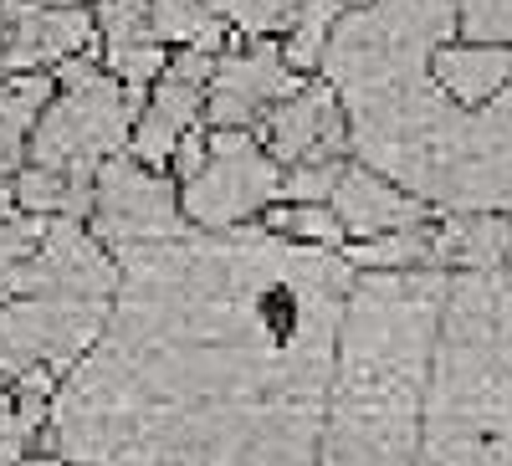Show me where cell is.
I'll list each match as a JSON object with an SVG mask.
<instances>
[{"label": "cell", "instance_id": "7", "mask_svg": "<svg viewBox=\"0 0 512 466\" xmlns=\"http://www.w3.org/2000/svg\"><path fill=\"white\" fill-rule=\"evenodd\" d=\"M185 205L175 200V185L134 154H113L98 180H93V231L118 246H154V241H175L185 236Z\"/></svg>", "mask_w": 512, "mask_h": 466}, {"label": "cell", "instance_id": "19", "mask_svg": "<svg viewBox=\"0 0 512 466\" xmlns=\"http://www.w3.org/2000/svg\"><path fill=\"white\" fill-rule=\"evenodd\" d=\"M149 21L159 31V41L169 47V41H180V47H205L221 57V16L205 6V0H149Z\"/></svg>", "mask_w": 512, "mask_h": 466}, {"label": "cell", "instance_id": "30", "mask_svg": "<svg viewBox=\"0 0 512 466\" xmlns=\"http://www.w3.org/2000/svg\"><path fill=\"white\" fill-rule=\"evenodd\" d=\"M507 262H512V257H507Z\"/></svg>", "mask_w": 512, "mask_h": 466}, {"label": "cell", "instance_id": "20", "mask_svg": "<svg viewBox=\"0 0 512 466\" xmlns=\"http://www.w3.org/2000/svg\"><path fill=\"white\" fill-rule=\"evenodd\" d=\"M344 6L349 0H303L287 26V62L297 72H308V67H323V52H328V41L338 31V21H344Z\"/></svg>", "mask_w": 512, "mask_h": 466}, {"label": "cell", "instance_id": "13", "mask_svg": "<svg viewBox=\"0 0 512 466\" xmlns=\"http://www.w3.org/2000/svg\"><path fill=\"white\" fill-rule=\"evenodd\" d=\"M98 41L103 67L128 88L164 77V41L149 21V0H98Z\"/></svg>", "mask_w": 512, "mask_h": 466}, {"label": "cell", "instance_id": "29", "mask_svg": "<svg viewBox=\"0 0 512 466\" xmlns=\"http://www.w3.org/2000/svg\"><path fill=\"white\" fill-rule=\"evenodd\" d=\"M349 6H369V0H349Z\"/></svg>", "mask_w": 512, "mask_h": 466}, {"label": "cell", "instance_id": "12", "mask_svg": "<svg viewBox=\"0 0 512 466\" xmlns=\"http://www.w3.org/2000/svg\"><path fill=\"white\" fill-rule=\"evenodd\" d=\"M328 205L338 210V221H344V231L354 241L390 236V231H405V226H425V216H431V205L420 195H410L405 185H395L390 175H379L369 164L349 169Z\"/></svg>", "mask_w": 512, "mask_h": 466}, {"label": "cell", "instance_id": "1", "mask_svg": "<svg viewBox=\"0 0 512 466\" xmlns=\"http://www.w3.org/2000/svg\"><path fill=\"white\" fill-rule=\"evenodd\" d=\"M451 277L441 267L354 282L323 431V466H420L425 390Z\"/></svg>", "mask_w": 512, "mask_h": 466}, {"label": "cell", "instance_id": "24", "mask_svg": "<svg viewBox=\"0 0 512 466\" xmlns=\"http://www.w3.org/2000/svg\"><path fill=\"white\" fill-rule=\"evenodd\" d=\"M67 195H72V180L57 175V169H47V164H31V169L16 175V205L31 210V216H62Z\"/></svg>", "mask_w": 512, "mask_h": 466}, {"label": "cell", "instance_id": "25", "mask_svg": "<svg viewBox=\"0 0 512 466\" xmlns=\"http://www.w3.org/2000/svg\"><path fill=\"white\" fill-rule=\"evenodd\" d=\"M466 41H502L512 47V0H456Z\"/></svg>", "mask_w": 512, "mask_h": 466}, {"label": "cell", "instance_id": "8", "mask_svg": "<svg viewBox=\"0 0 512 466\" xmlns=\"http://www.w3.org/2000/svg\"><path fill=\"white\" fill-rule=\"evenodd\" d=\"M98 36L88 6H41V0H0V72H47L82 57Z\"/></svg>", "mask_w": 512, "mask_h": 466}, {"label": "cell", "instance_id": "17", "mask_svg": "<svg viewBox=\"0 0 512 466\" xmlns=\"http://www.w3.org/2000/svg\"><path fill=\"white\" fill-rule=\"evenodd\" d=\"M41 231H47V216H0V303L16 298H36V257H41Z\"/></svg>", "mask_w": 512, "mask_h": 466}, {"label": "cell", "instance_id": "14", "mask_svg": "<svg viewBox=\"0 0 512 466\" xmlns=\"http://www.w3.org/2000/svg\"><path fill=\"white\" fill-rule=\"evenodd\" d=\"M431 77L451 103L482 108L512 82V47H502V41H446L431 57Z\"/></svg>", "mask_w": 512, "mask_h": 466}, {"label": "cell", "instance_id": "28", "mask_svg": "<svg viewBox=\"0 0 512 466\" xmlns=\"http://www.w3.org/2000/svg\"><path fill=\"white\" fill-rule=\"evenodd\" d=\"M41 6H57V11H67V6H82V0H41Z\"/></svg>", "mask_w": 512, "mask_h": 466}, {"label": "cell", "instance_id": "21", "mask_svg": "<svg viewBox=\"0 0 512 466\" xmlns=\"http://www.w3.org/2000/svg\"><path fill=\"white\" fill-rule=\"evenodd\" d=\"M267 226L292 236V241H308V246H338L349 236L333 205H287V210H272Z\"/></svg>", "mask_w": 512, "mask_h": 466}, {"label": "cell", "instance_id": "18", "mask_svg": "<svg viewBox=\"0 0 512 466\" xmlns=\"http://www.w3.org/2000/svg\"><path fill=\"white\" fill-rule=\"evenodd\" d=\"M349 267L359 272H405V267H436V231L425 226H405V231H390V236H369V241H354L349 251Z\"/></svg>", "mask_w": 512, "mask_h": 466}, {"label": "cell", "instance_id": "6", "mask_svg": "<svg viewBox=\"0 0 512 466\" xmlns=\"http://www.w3.org/2000/svg\"><path fill=\"white\" fill-rule=\"evenodd\" d=\"M277 195H282L277 154L262 149L246 129H221L210 134V164L195 180H185L180 205L200 231H236Z\"/></svg>", "mask_w": 512, "mask_h": 466}, {"label": "cell", "instance_id": "3", "mask_svg": "<svg viewBox=\"0 0 512 466\" xmlns=\"http://www.w3.org/2000/svg\"><path fill=\"white\" fill-rule=\"evenodd\" d=\"M420 451L512 456V282L502 272L451 277Z\"/></svg>", "mask_w": 512, "mask_h": 466}, {"label": "cell", "instance_id": "16", "mask_svg": "<svg viewBox=\"0 0 512 466\" xmlns=\"http://www.w3.org/2000/svg\"><path fill=\"white\" fill-rule=\"evenodd\" d=\"M47 103H52V72H21L11 82H0V216L16 200L21 149Z\"/></svg>", "mask_w": 512, "mask_h": 466}, {"label": "cell", "instance_id": "10", "mask_svg": "<svg viewBox=\"0 0 512 466\" xmlns=\"http://www.w3.org/2000/svg\"><path fill=\"white\" fill-rule=\"evenodd\" d=\"M216 52L205 47H185L175 57V67H164L154 103L139 113V129H134V159H144L149 169H164L175 159V144L195 129V113L210 98V77H216Z\"/></svg>", "mask_w": 512, "mask_h": 466}, {"label": "cell", "instance_id": "11", "mask_svg": "<svg viewBox=\"0 0 512 466\" xmlns=\"http://www.w3.org/2000/svg\"><path fill=\"white\" fill-rule=\"evenodd\" d=\"M262 139L277 154V164H303V159H344L349 149V113L333 82L303 88L282 98L262 118Z\"/></svg>", "mask_w": 512, "mask_h": 466}, {"label": "cell", "instance_id": "4", "mask_svg": "<svg viewBox=\"0 0 512 466\" xmlns=\"http://www.w3.org/2000/svg\"><path fill=\"white\" fill-rule=\"evenodd\" d=\"M57 82L62 98L41 108L31 129V159L67 180H98V169L113 154H123V144H134L144 93L118 82L108 67H98L93 52L62 62Z\"/></svg>", "mask_w": 512, "mask_h": 466}, {"label": "cell", "instance_id": "2", "mask_svg": "<svg viewBox=\"0 0 512 466\" xmlns=\"http://www.w3.org/2000/svg\"><path fill=\"white\" fill-rule=\"evenodd\" d=\"M349 149L441 210H512V82L482 108L451 103L431 72L344 98Z\"/></svg>", "mask_w": 512, "mask_h": 466}, {"label": "cell", "instance_id": "27", "mask_svg": "<svg viewBox=\"0 0 512 466\" xmlns=\"http://www.w3.org/2000/svg\"><path fill=\"white\" fill-rule=\"evenodd\" d=\"M21 466H67L62 456H21Z\"/></svg>", "mask_w": 512, "mask_h": 466}, {"label": "cell", "instance_id": "15", "mask_svg": "<svg viewBox=\"0 0 512 466\" xmlns=\"http://www.w3.org/2000/svg\"><path fill=\"white\" fill-rule=\"evenodd\" d=\"M512 257V216L502 210H451L436 226V267L497 272Z\"/></svg>", "mask_w": 512, "mask_h": 466}, {"label": "cell", "instance_id": "23", "mask_svg": "<svg viewBox=\"0 0 512 466\" xmlns=\"http://www.w3.org/2000/svg\"><path fill=\"white\" fill-rule=\"evenodd\" d=\"M205 6L216 16H226V21H236L246 36H267L277 26H292L303 0H205Z\"/></svg>", "mask_w": 512, "mask_h": 466}, {"label": "cell", "instance_id": "9", "mask_svg": "<svg viewBox=\"0 0 512 466\" xmlns=\"http://www.w3.org/2000/svg\"><path fill=\"white\" fill-rule=\"evenodd\" d=\"M303 93L297 67L287 62V52L251 41L246 52H226L210 77V123L216 129H251L256 118H267L282 98Z\"/></svg>", "mask_w": 512, "mask_h": 466}, {"label": "cell", "instance_id": "26", "mask_svg": "<svg viewBox=\"0 0 512 466\" xmlns=\"http://www.w3.org/2000/svg\"><path fill=\"white\" fill-rule=\"evenodd\" d=\"M205 164H210V134L195 123V129L175 144V159H169V169H175V180H195Z\"/></svg>", "mask_w": 512, "mask_h": 466}, {"label": "cell", "instance_id": "5", "mask_svg": "<svg viewBox=\"0 0 512 466\" xmlns=\"http://www.w3.org/2000/svg\"><path fill=\"white\" fill-rule=\"evenodd\" d=\"M113 298H72V292H41L0 308V379H21L36 364L72 374L103 328Z\"/></svg>", "mask_w": 512, "mask_h": 466}, {"label": "cell", "instance_id": "22", "mask_svg": "<svg viewBox=\"0 0 512 466\" xmlns=\"http://www.w3.org/2000/svg\"><path fill=\"white\" fill-rule=\"evenodd\" d=\"M344 175H349L344 159H303L282 175V195L297 205H328L338 185H344Z\"/></svg>", "mask_w": 512, "mask_h": 466}]
</instances>
